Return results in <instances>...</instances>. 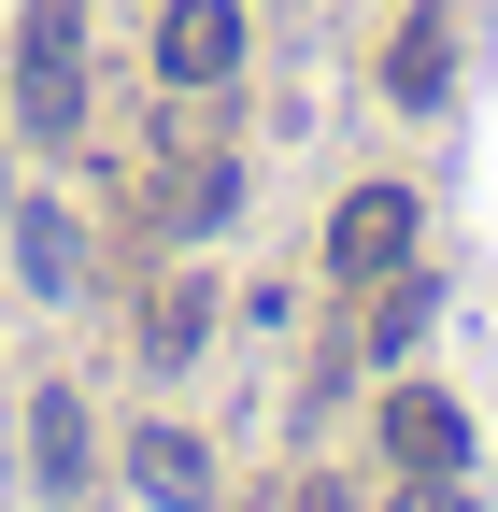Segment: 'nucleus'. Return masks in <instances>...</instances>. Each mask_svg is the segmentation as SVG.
Here are the masks:
<instances>
[{"label": "nucleus", "mask_w": 498, "mask_h": 512, "mask_svg": "<svg viewBox=\"0 0 498 512\" xmlns=\"http://www.w3.org/2000/svg\"><path fill=\"white\" fill-rule=\"evenodd\" d=\"M385 512H470V498H456V470H413V484H399Z\"/></svg>", "instance_id": "nucleus-11"}, {"label": "nucleus", "mask_w": 498, "mask_h": 512, "mask_svg": "<svg viewBox=\"0 0 498 512\" xmlns=\"http://www.w3.org/2000/svg\"><path fill=\"white\" fill-rule=\"evenodd\" d=\"M185 342H200V285H171V299L143 313V356H185Z\"/></svg>", "instance_id": "nucleus-10"}, {"label": "nucleus", "mask_w": 498, "mask_h": 512, "mask_svg": "<svg viewBox=\"0 0 498 512\" xmlns=\"http://www.w3.org/2000/svg\"><path fill=\"white\" fill-rule=\"evenodd\" d=\"M15 271H29L43 299H72V285H86V228L57 214V200H29V214H15Z\"/></svg>", "instance_id": "nucleus-5"}, {"label": "nucleus", "mask_w": 498, "mask_h": 512, "mask_svg": "<svg viewBox=\"0 0 498 512\" xmlns=\"http://www.w3.org/2000/svg\"><path fill=\"white\" fill-rule=\"evenodd\" d=\"M129 484H143L157 512H200V484H214V456H200V441H185V427H143V441H129Z\"/></svg>", "instance_id": "nucleus-6"}, {"label": "nucleus", "mask_w": 498, "mask_h": 512, "mask_svg": "<svg viewBox=\"0 0 498 512\" xmlns=\"http://www.w3.org/2000/svg\"><path fill=\"white\" fill-rule=\"evenodd\" d=\"M29 470H43V484H72V470H86V427H72V399H43V413H29Z\"/></svg>", "instance_id": "nucleus-9"}, {"label": "nucleus", "mask_w": 498, "mask_h": 512, "mask_svg": "<svg viewBox=\"0 0 498 512\" xmlns=\"http://www.w3.org/2000/svg\"><path fill=\"white\" fill-rule=\"evenodd\" d=\"M228 200H242V171H228V157H185V171L157 185V228H171V242H200V228H214Z\"/></svg>", "instance_id": "nucleus-8"}, {"label": "nucleus", "mask_w": 498, "mask_h": 512, "mask_svg": "<svg viewBox=\"0 0 498 512\" xmlns=\"http://www.w3.org/2000/svg\"><path fill=\"white\" fill-rule=\"evenodd\" d=\"M15 114L43 128V143H72V128H86V43H72V0H43V29H29V57H15Z\"/></svg>", "instance_id": "nucleus-1"}, {"label": "nucleus", "mask_w": 498, "mask_h": 512, "mask_svg": "<svg viewBox=\"0 0 498 512\" xmlns=\"http://www.w3.org/2000/svg\"><path fill=\"white\" fill-rule=\"evenodd\" d=\"M385 441H399V470H456L470 456V413L442 399V384H399V399H385Z\"/></svg>", "instance_id": "nucleus-4"}, {"label": "nucleus", "mask_w": 498, "mask_h": 512, "mask_svg": "<svg viewBox=\"0 0 498 512\" xmlns=\"http://www.w3.org/2000/svg\"><path fill=\"white\" fill-rule=\"evenodd\" d=\"M385 86H399V100H442V86H456V15H399Z\"/></svg>", "instance_id": "nucleus-7"}, {"label": "nucleus", "mask_w": 498, "mask_h": 512, "mask_svg": "<svg viewBox=\"0 0 498 512\" xmlns=\"http://www.w3.org/2000/svg\"><path fill=\"white\" fill-rule=\"evenodd\" d=\"M399 256H413V200H399V185H356V200L328 214V271H356V285H385Z\"/></svg>", "instance_id": "nucleus-3"}, {"label": "nucleus", "mask_w": 498, "mask_h": 512, "mask_svg": "<svg viewBox=\"0 0 498 512\" xmlns=\"http://www.w3.org/2000/svg\"><path fill=\"white\" fill-rule=\"evenodd\" d=\"M157 72L171 86H228L242 72V0H171L157 15Z\"/></svg>", "instance_id": "nucleus-2"}]
</instances>
